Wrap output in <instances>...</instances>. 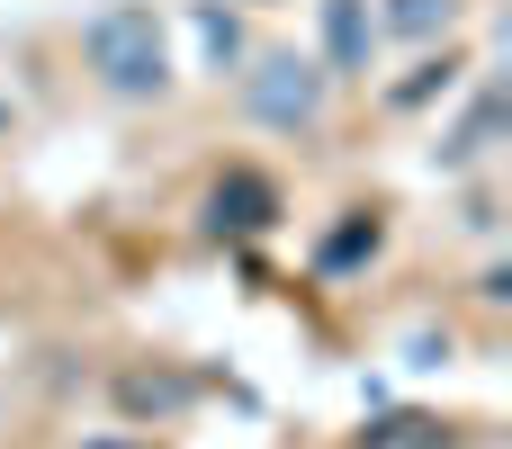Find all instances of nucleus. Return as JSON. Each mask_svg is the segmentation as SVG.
Wrapping results in <instances>:
<instances>
[]
</instances>
